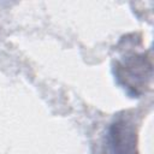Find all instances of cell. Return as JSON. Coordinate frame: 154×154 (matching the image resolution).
Listing matches in <instances>:
<instances>
[{"label":"cell","instance_id":"1","mask_svg":"<svg viewBox=\"0 0 154 154\" xmlns=\"http://www.w3.org/2000/svg\"><path fill=\"white\" fill-rule=\"evenodd\" d=\"M111 154H135L134 131L125 122L116 123L109 132Z\"/></svg>","mask_w":154,"mask_h":154}]
</instances>
